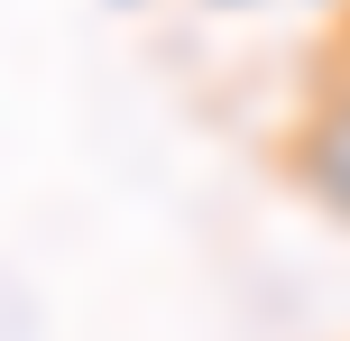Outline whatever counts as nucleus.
<instances>
[{
  "instance_id": "f257e3e1",
  "label": "nucleus",
  "mask_w": 350,
  "mask_h": 341,
  "mask_svg": "<svg viewBox=\"0 0 350 341\" xmlns=\"http://www.w3.org/2000/svg\"><path fill=\"white\" fill-rule=\"evenodd\" d=\"M277 157H286V185H295L314 213L350 221V74H332V83L295 111V129L277 139Z\"/></svg>"
},
{
  "instance_id": "f03ea898",
  "label": "nucleus",
  "mask_w": 350,
  "mask_h": 341,
  "mask_svg": "<svg viewBox=\"0 0 350 341\" xmlns=\"http://www.w3.org/2000/svg\"><path fill=\"white\" fill-rule=\"evenodd\" d=\"M332 55H341V74H350V10H341V46H332Z\"/></svg>"
}]
</instances>
